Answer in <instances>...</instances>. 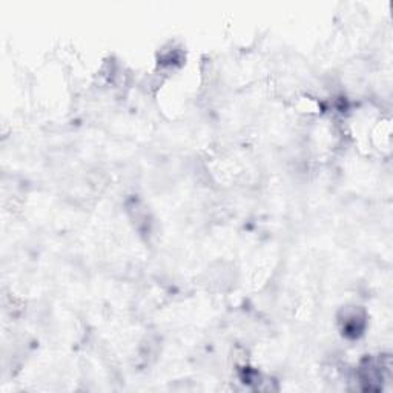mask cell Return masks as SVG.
Returning a JSON list of instances; mask_svg holds the SVG:
<instances>
[{"mask_svg":"<svg viewBox=\"0 0 393 393\" xmlns=\"http://www.w3.org/2000/svg\"><path fill=\"white\" fill-rule=\"evenodd\" d=\"M341 330L347 338L357 339L364 333L366 329V318L363 313H359L355 307L344 312V318L339 319Z\"/></svg>","mask_w":393,"mask_h":393,"instance_id":"obj_1","label":"cell"}]
</instances>
